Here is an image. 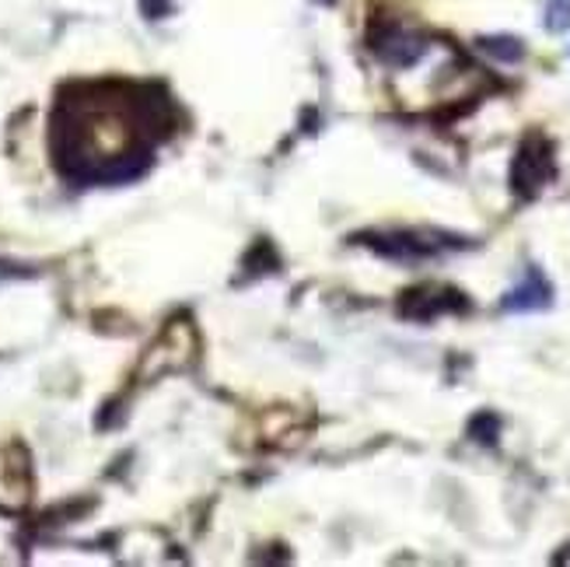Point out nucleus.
Here are the masks:
<instances>
[{
	"instance_id": "f257e3e1",
	"label": "nucleus",
	"mask_w": 570,
	"mask_h": 567,
	"mask_svg": "<svg viewBox=\"0 0 570 567\" xmlns=\"http://www.w3.org/2000/svg\"><path fill=\"white\" fill-rule=\"evenodd\" d=\"M553 172H557V165H553V144L542 134H529L522 140V147H518L514 165H511V186H514V193L535 196L542 186L553 179Z\"/></svg>"
},
{
	"instance_id": "f03ea898",
	"label": "nucleus",
	"mask_w": 570,
	"mask_h": 567,
	"mask_svg": "<svg viewBox=\"0 0 570 567\" xmlns=\"http://www.w3.org/2000/svg\"><path fill=\"white\" fill-rule=\"evenodd\" d=\"M465 309L462 294L452 291V287H441V284H424V287H413L403 294V305L400 312L406 319H420V323H431L434 315H444V312H459Z\"/></svg>"
},
{
	"instance_id": "7ed1b4c3",
	"label": "nucleus",
	"mask_w": 570,
	"mask_h": 567,
	"mask_svg": "<svg viewBox=\"0 0 570 567\" xmlns=\"http://www.w3.org/2000/svg\"><path fill=\"white\" fill-rule=\"evenodd\" d=\"M375 42V53L389 63V67H413L420 57L428 53V42L420 39L410 29H400V25H389L382 36L371 39Z\"/></svg>"
},
{
	"instance_id": "20e7f679",
	"label": "nucleus",
	"mask_w": 570,
	"mask_h": 567,
	"mask_svg": "<svg viewBox=\"0 0 570 567\" xmlns=\"http://www.w3.org/2000/svg\"><path fill=\"white\" fill-rule=\"evenodd\" d=\"M553 302V287L550 281L542 277V270L539 266H529L525 270V277L518 287H511L504 294V309L508 312H535V309H550Z\"/></svg>"
},
{
	"instance_id": "39448f33",
	"label": "nucleus",
	"mask_w": 570,
	"mask_h": 567,
	"mask_svg": "<svg viewBox=\"0 0 570 567\" xmlns=\"http://www.w3.org/2000/svg\"><path fill=\"white\" fill-rule=\"evenodd\" d=\"M480 46L498 60H504V63H514V60L525 57V46L518 42L514 36H487V39H480Z\"/></svg>"
},
{
	"instance_id": "423d86ee",
	"label": "nucleus",
	"mask_w": 570,
	"mask_h": 567,
	"mask_svg": "<svg viewBox=\"0 0 570 567\" xmlns=\"http://www.w3.org/2000/svg\"><path fill=\"white\" fill-rule=\"evenodd\" d=\"M547 25H550L553 32H563L567 25H570V4H563V0H560V4H550V11H547Z\"/></svg>"
},
{
	"instance_id": "0eeeda50",
	"label": "nucleus",
	"mask_w": 570,
	"mask_h": 567,
	"mask_svg": "<svg viewBox=\"0 0 570 567\" xmlns=\"http://www.w3.org/2000/svg\"><path fill=\"white\" fill-rule=\"evenodd\" d=\"M144 8H147V14H161L168 8V0H144Z\"/></svg>"
}]
</instances>
